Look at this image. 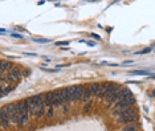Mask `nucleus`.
<instances>
[{"mask_svg":"<svg viewBox=\"0 0 155 131\" xmlns=\"http://www.w3.org/2000/svg\"><path fill=\"white\" fill-rule=\"evenodd\" d=\"M131 95H133L131 90H130L129 87H121V89L118 90V93L107 102V105L110 106V107H111V106H115L118 102H121L122 100H125V98H127V97H131Z\"/></svg>","mask_w":155,"mask_h":131,"instance_id":"nucleus-1","label":"nucleus"},{"mask_svg":"<svg viewBox=\"0 0 155 131\" xmlns=\"http://www.w3.org/2000/svg\"><path fill=\"white\" fill-rule=\"evenodd\" d=\"M135 98H134V95H131V97H127L125 98V100H122L121 102H118L117 105L114 106L113 109H119V110H126V109L129 107H133L134 105H135Z\"/></svg>","mask_w":155,"mask_h":131,"instance_id":"nucleus-2","label":"nucleus"},{"mask_svg":"<svg viewBox=\"0 0 155 131\" xmlns=\"http://www.w3.org/2000/svg\"><path fill=\"white\" fill-rule=\"evenodd\" d=\"M23 103H24V106H25L28 114L32 115V116H36V111H37V109H38V107H37L36 105H35V102H33V100H32V97L25 98V100L23 101Z\"/></svg>","mask_w":155,"mask_h":131,"instance_id":"nucleus-3","label":"nucleus"},{"mask_svg":"<svg viewBox=\"0 0 155 131\" xmlns=\"http://www.w3.org/2000/svg\"><path fill=\"white\" fill-rule=\"evenodd\" d=\"M72 87V93H73V101H81L85 91V86L84 85H73Z\"/></svg>","mask_w":155,"mask_h":131,"instance_id":"nucleus-4","label":"nucleus"},{"mask_svg":"<svg viewBox=\"0 0 155 131\" xmlns=\"http://www.w3.org/2000/svg\"><path fill=\"white\" fill-rule=\"evenodd\" d=\"M119 89H121V85H119V84H114V82H113V84L110 85V87H109V89H107L106 94H105L104 100L109 102V101H110L113 97H114L115 94L118 93V90H119Z\"/></svg>","mask_w":155,"mask_h":131,"instance_id":"nucleus-5","label":"nucleus"},{"mask_svg":"<svg viewBox=\"0 0 155 131\" xmlns=\"http://www.w3.org/2000/svg\"><path fill=\"white\" fill-rule=\"evenodd\" d=\"M52 93H53V106H54V107H60V106H64L66 103V101L64 100V97L61 95V90H60V89L52 91Z\"/></svg>","mask_w":155,"mask_h":131,"instance_id":"nucleus-6","label":"nucleus"},{"mask_svg":"<svg viewBox=\"0 0 155 131\" xmlns=\"http://www.w3.org/2000/svg\"><path fill=\"white\" fill-rule=\"evenodd\" d=\"M137 121V115H121L119 118H117V123L119 125H133V122Z\"/></svg>","mask_w":155,"mask_h":131,"instance_id":"nucleus-7","label":"nucleus"},{"mask_svg":"<svg viewBox=\"0 0 155 131\" xmlns=\"http://www.w3.org/2000/svg\"><path fill=\"white\" fill-rule=\"evenodd\" d=\"M0 118H2V129L3 130H5L7 127L12 123L11 119L8 118V115H7V113H5V110L3 107H2V113H0Z\"/></svg>","mask_w":155,"mask_h":131,"instance_id":"nucleus-8","label":"nucleus"},{"mask_svg":"<svg viewBox=\"0 0 155 131\" xmlns=\"http://www.w3.org/2000/svg\"><path fill=\"white\" fill-rule=\"evenodd\" d=\"M111 84H113V82H102V84H101V87H100V90H98V93H97L96 97H97V98H104L105 94H106V91H107V89L110 87Z\"/></svg>","mask_w":155,"mask_h":131,"instance_id":"nucleus-9","label":"nucleus"},{"mask_svg":"<svg viewBox=\"0 0 155 131\" xmlns=\"http://www.w3.org/2000/svg\"><path fill=\"white\" fill-rule=\"evenodd\" d=\"M32 100L35 102V105L37 106V107H40V106H44L45 105V94L40 93V94H36L32 97Z\"/></svg>","mask_w":155,"mask_h":131,"instance_id":"nucleus-10","label":"nucleus"},{"mask_svg":"<svg viewBox=\"0 0 155 131\" xmlns=\"http://www.w3.org/2000/svg\"><path fill=\"white\" fill-rule=\"evenodd\" d=\"M13 68V65L9 61H5V60H2V76H4L7 73V70L11 72V69Z\"/></svg>","mask_w":155,"mask_h":131,"instance_id":"nucleus-11","label":"nucleus"},{"mask_svg":"<svg viewBox=\"0 0 155 131\" xmlns=\"http://www.w3.org/2000/svg\"><path fill=\"white\" fill-rule=\"evenodd\" d=\"M91 91L89 90V87L85 86V91H84V95H82V98H81V102L82 103H87V102H90V98H91Z\"/></svg>","mask_w":155,"mask_h":131,"instance_id":"nucleus-12","label":"nucleus"},{"mask_svg":"<svg viewBox=\"0 0 155 131\" xmlns=\"http://www.w3.org/2000/svg\"><path fill=\"white\" fill-rule=\"evenodd\" d=\"M87 87H89V90L91 91V94L97 95L98 90H100V87H101V84L100 82H90L89 85H87Z\"/></svg>","mask_w":155,"mask_h":131,"instance_id":"nucleus-13","label":"nucleus"},{"mask_svg":"<svg viewBox=\"0 0 155 131\" xmlns=\"http://www.w3.org/2000/svg\"><path fill=\"white\" fill-rule=\"evenodd\" d=\"M45 94V106L47 107H51V106H53V93L52 91H47Z\"/></svg>","mask_w":155,"mask_h":131,"instance_id":"nucleus-14","label":"nucleus"},{"mask_svg":"<svg viewBox=\"0 0 155 131\" xmlns=\"http://www.w3.org/2000/svg\"><path fill=\"white\" fill-rule=\"evenodd\" d=\"M45 115H47V106H40L36 111V118H43Z\"/></svg>","mask_w":155,"mask_h":131,"instance_id":"nucleus-15","label":"nucleus"},{"mask_svg":"<svg viewBox=\"0 0 155 131\" xmlns=\"http://www.w3.org/2000/svg\"><path fill=\"white\" fill-rule=\"evenodd\" d=\"M130 76H150L149 70H134V72L129 73Z\"/></svg>","mask_w":155,"mask_h":131,"instance_id":"nucleus-16","label":"nucleus"},{"mask_svg":"<svg viewBox=\"0 0 155 131\" xmlns=\"http://www.w3.org/2000/svg\"><path fill=\"white\" fill-rule=\"evenodd\" d=\"M9 73L15 74L16 77H19V78H21V69H20L19 66H13V68L11 69V72H9Z\"/></svg>","mask_w":155,"mask_h":131,"instance_id":"nucleus-17","label":"nucleus"},{"mask_svg":"<svg viewBox=\"0 0 155 131\" xmlns=\"http://www.w3.org/2000/svg\"><path fill=\"white\" fill-rule=\"evenodd\" d=\"M15 87H16L15 85H12V86H9V85H8V86H7L5 89H3V90H2V97H5L7 94H9L13 89H15Z\"/></svg>","mask_w":155,"mask_h":131,"instance_id":"nucleus-18","label":"nucleus"},{"mask_svg":"<svg viewBox=\"0 0 155 131\" xmlns=\"http://www.w3.org/2000/svg\"><path fill=\"white\" fill-rule=\"evenodd\" d=\"M137 130H138V126L137 125H127V126L122 127L121 131H137Z\"/></svg>","mask_w":155,"mask_h":131,"instance_id":"nucleus-19","label":"nucleus"},{"mask_svg":"<svg viewBox=\"0 0 155 131\" xmlns=\"http://www.w3.org/2000/svg\"><path fill=\"white\" fill-rule=\"evenodd\" d=\"M53 114H54V106H51V107H47V118L48 119H51L52 116H53Z\"/></svg>","mask_w":155,"mask_h":131,"instance_id":"nucleus-20","label":"nucleus"},{"mask_svg":"<svg viewBox=\"0 0 155 131\" xmlns=\"http://www.w3.org/2000/svg\"><path fill=\"white\" fill-rule=\"evenodd\" d=\"M91 109V102H87V103H85V106H84V111H89Z\"/></svg>","mask_w":155,"mask_h":131,"instance_id":"nucleus-21","label":"nucleus"},{"mask_svg":"<svg viewBox=\"0 0 155 131\" xmlns=\"http://www.w3.org/2000/svg\"><path fill=\"white\" fill-rule=\"evenodd\" d=\"M62 111H64V114H68L69 113V103H65L62 106Z\"/></svg>","mask_w":155,"mask_h":131,"instance_id":"nucleus-22","label":"nucleus"},{"mask_svg":"<svg viewBox=\"0 0 155 131\" xmlns=\"http://www.w3.org/2000/svg\"><path fill=\"white\" fill-rule=\"evenodd\" d=\"M56 45H57V47H61V45L66 47V45H69V42L68 41H58V42H56Z\"/></svg>","mask_w":155,"mask_h":131,"instance_id":"nucleus-23","label":"nucleus"},{"mask_svg":"<svg viewBox=\"0 0 155 131\" xmlns=\"http://www.w3.org/2000/svg\"><path fill=\"white\" fill-rule=\"evenodd\" d=\"M149 52H151V49H150V48H147V49H144V51L137 52V54H146V53H149Z\"/></svg>","mask_w":155,"mask_h":131,"instance_id":"nucleus-24","label":"nucleus"},{"mask_svg":"<svg viewBox=\"0 0 155 131\" xmlns=\"http://www.w3.org/2000/svg\"><path fill=\"white\" fill-rule=\"evenodd\" d=\"M33 41H36V42H49V40H41V38H33Z\"/></svg>","mask_w":155,"mask_h":131,"instance_id":"nucleus-25","label":"nucleus"},{"mask_svg":"<svg viewBox=\"0 0 155 131\" xmlns=\"http://www.w3.org/2000/svg\"><path fill=\"white\" fill-rule=\"evenodd\" d=\"M12 36L15 37V38H23L21 34H17V33H12Z\"/></svg>","mask_w":155,"mask_h":131,"instance_id":"nucleus-26","label":"nucleus"},{"mask_svg":"<svg viewBox=\"0 0 155 131\" xmlns=\"http://www.w3.org/2000/svg\"><path fill=\"white\" fill-rule=\"evenodd\" d=\"M91 37H94V38H97V40H100V38H101L100 36H98V34H94V33H93V34H91Z\"/></svg>","mask_w":155,"mask_h":131,"instance_id":"nucleus-27","label":"nucleus"}]
</instances>
